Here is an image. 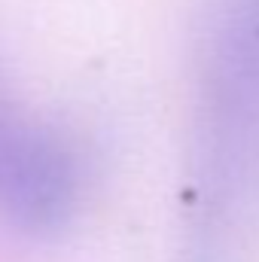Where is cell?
<instances>
[{
  "instance_id": "1",
  "label": "cell",
  "mask_w": 259,
  "mask_h": 262,
  "mask_svg": "<svg viewBox=\"0 0 259 262\" xmlns=\"http://www.w3.org/2000/svg\"><path fill=\"white\" fill-rule=\"evenodd\" d=\"M259 241V0H207L195 67L186 262H247Z\"/></svg>"
},
{
  "instance_id": "2",
  "label": "cell",
  "mask_w": 259,
  "mask_h": 262,
  "mask_svg": "<svg viewBox=\"0 0 259 262\" xmlns=\"http://www.w3.org/2000/svg\"><path fill=\"white\" fill-rule=\"evenodd\" d=\"M82 168L61 131L0 85V223L28 238L64 232L79 210Z\"/></svg>"
}]
</instances>
